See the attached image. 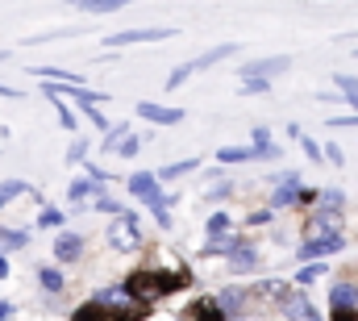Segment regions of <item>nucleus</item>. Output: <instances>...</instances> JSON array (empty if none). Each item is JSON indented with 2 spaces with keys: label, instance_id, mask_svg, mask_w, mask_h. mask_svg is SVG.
Segmentation results:
<instances>
[{
  "label": "nucleus",
  "instance_id": "obj_14",
  "mask_svg": "<svg viewBox=\"0 0 358 321\" xmlns=\"http://www.w3.org/2000/svg\"><path fill=\"white\" fill-rule=\"evenodd\" d=\"M342 230V209H317L308 221H304V238H313V234H338Z\"/></svg>",
  "mask_w": 358,
  "mask_h": 321
},
{
  "label": "nucleus",
  "instance_id": "obj_23",
  "mask_svg": "<svg viewBox=\"0 0 358 321\" xmlns=\"http://www.w3.org/2000/svg\"><path fill=\"white\" fill-rule=\"evenodd\" d=\"M287 138H292V142H296V146H300V151H304V155H308L313 163H321V159H325V155H321V146H317V142H313V138H308V134H304V130H300L296 121L287 125Z\"/></svg>",
  "mask_w": 358,
  "mask_h": 321
},
{
  "label": "nucleus",
  "instance_id": "obj_49",
  "mask_svg": "<svg viewBox=\"0 0 358 321\" xmlns=\"http://www.w3.org/2000/svg\"><path fill=\"white\" fill-rule=\"evenodd\" d=\"M4 59H8V50H0V63H4Z\"/></svg>",
  "mask_w": 358,
  "mask_h": 321
},
{
  "label": "nucleus",
  "instance_id": "obj_46",
  "mask_svg": "<svg viewBox=\"0 0 358 321\" xmlns=\"http://www.w3.org/2000/svg\"><path fill=\"white\" fill-rule=\"evenodd\" d=\"M271 213H275V209H259V213L250 217V226H267V221H271Z\"/></svg>",
  "mask_w": 358,
  "mask_h": 321
},
{
  "label": "nucleus",
  "instance_id": "obj_47",
  "mask_svg": "<svg viewBox=\"0 0 358 321\" xmlns=\"http://www.w3.org/2000/svg\"><path fill=\"white\" fill-rule=\"evenodd\" d=\"M13 317V305H8V301H0V321H8Z\"/></svg>",
  "mask_w": 358,
  "mask_h": 321
},
{
  "label": "nucleus",
  "instance_id": "obj_22",
  "mask_svg": "<svg viewBox=\"0 0 358 321\" xmlns=\"http://www.w3.org/2000/svg\"><path fill=\"white\" fill-rule=\"evenodd\" d=\"M17 196H38L25 179H0V209H8Z\"/></svg>",
  "mask_w": 358,
  "mask_h": 321
},
{
  "label": "nucleus",
  "instance_id": "obj_45",
  "mask_svg": "<svg viewBox=\"0 0 358 321\" xmlns=\"http://www.w3.org/2000/svg\"><path fill=\"white\" fill-rule=\"evenodd\" d=\"M0 96H4V100H21L25 92H21V88H8V83H0Z\"/></svg>",
  "mask_w": 358,
  "mask_h": 321
},
{
  "label": "nucleus",
  "instance_id": "obj_42",
  "mask_svg": "<svg viewBox=\"0 0 358 321\" xmlns=\"http://www.w3.org/2000/svg\"><path fill=\"white\" fill-rule=\"evenodd\" d=\"M279 159H283V151H279L275 142H271V146H259V163H279Z\"/></svg>",
  "mask_w": 358,
  "mask_h": 321
},
{
  "label": "nucleus",
  "instance_id": "obj_40",
  "mask_svg": "<svg viewBox=\"0 0 358 321\" xmlns=\"http://www.w3.org/2000/svg\"><path fill=\"white\" fill-rule=\"evenodd\" d=\"M317 200H321V192H313V188H304V184H300V192H296V205H300V209H308V205H317Z\"/></svg>",
  "mask_w": 358,
  "mask_h": 321
},
{
  "label": "nucleus",
  "instance_id": "obj_5",
  "mask_svg": "<svg viewBox=\"0 0 358 321\" xmlns=\"http://www.w3.org/2000/svg\"><path fill=\"white\" fill-rule=\"evenodd\" d=\"M179 29H167V25H142V29H117L104 38L108 50H125V46H142V42H167L176 38Z\"/></svg>",
  "mask_w": 358,
  "mask_h": 321
},
{
  "label": "nucleus",
  "instance_id": "obj_25",
  "mask_svg": "<svg viewBox=\"0 0 358 321\" xmlns=\"http://www.w3.org/2000/svg\"><path fill=\"white\" fill-rule=\"evenodd\" d=\"M217 163H259V146H221Z\"/></svg>",
  "mask_w": 358,
  "mask_h": 321
},
{
  "label": "nucleus",
  "instance_id": "obj_32",
  "mask_svg": "<svg viewBox=\"0 0 358 321\" xmlns=\"http://www.w3.org/2000/svg\"><path fill=\"white\" fill-rule=\"evenodd\" d=\"M271 83L275 80H242L238 92H242V96H271Z\"/></svg>",
  "mask_w": 358,
  "mask_h": 321
},
{
  "label": "nucleus",
  "instance_id": "obj_43",
  "mask_svg": "<svg viewBox=\"0 0 358 321\" xmlns=\"http://www.w3.org/2000/svg\"><path fill=\"white\" fill-rule=\"evenodd\" d=\"M329 321H358V309H329Z\"/></svg>",
  "mask_w": 358,
  "mask_h": 321
},
{
  "label": "nucleus",
  "instance_id": "obj_10",
  "mask_svg": "<svg viewBox=\"0 0 358 321\" xmlns=\"http://www.w3.org/2000/svg\"><path fill=\"white\" fill-rule=\"evenodd\" d=\"M138 117L150 121V125H179L187 113L176 109V104H155V100H138Z\"/></svg>",
  "mask_w": 358,
  "mask_h": 321
},
{
  "label": "nucleus",
  "instance_id": "obj_41",
  "mask_svg": "<svg viewBox=\"0 0 358 321\" xmlns=\"http://www.w3.org/2000/svg\"><path fill=\"white\" fill-rule=\"evenodd\" d=\"M250 146H271V130L267 125H255V130H250Z\"/></svg>",
  "mask_w": 358,
  "mask_h": 321
},
{
  "label": "nucleus",
  "instance_id": "obj_44",
  "mask_svg": "<svg viewBox=\"0 0 358 321\" xmlns=\"http://www.w3.org/2000/svg\"><path fill=\"white\" fill-rule=\"evenodd\" d=\"M88 175L96 179V184H108V171H104V167H96V163H88Z\"/></svg>",
  "mask_w": 358,
  "mask_h": 321
},
{
  "label": "nucleus",
  "instance_id": "obj_27",
  "mask_svg": "<svg viewBox=\"0 0 358 321\" xmlns=\"http://www.w3.org/2000/svg\"><path fill=\"white\" fill-rule=\"evenodd\" d=\"M46 100L55 104V113H59L63 130H67V134H80V117H76V109H67V100H59V96H46Z\"/></svg>",
  "mask_w": 358,
  "mask_h": 321
},
{
  "label": "nucleus",
  "instance_id": "obj_8",
  "mask_svg": "<svg viewBox=\"0 0 358 321\" xmlns=\"http://www.w3.org/2000/svg\"><path fill=\"white\" fill-rule=\"evenodd\" d=\"M221 259H225V267H229V271H238V275H246V271H255V267H259L255 246H250V242H242V238H229V242H225Z\"/></svg>",
  "mask_w": 358,
  "mask_h": 321
},
{
  "label": "nucleus",
  "instance_id": "obj_33",
  "mask_svg": "<svg viewBox=\"0 0 358 321\" xmlns=\"http://www.w3.org/2000/svg\"><path fill=\"white\" fill-rule=\"evenodd\" d=\"M138 146H142V134H125V138L117 142V151H113V155H121V159H134V155H138Z\"/></svg>",
  "mask_w": 358,
  "mask_h": 321
},
{
  "label": "nucleus",
  "instance_id": "obj_17",
  "mask_svg": "<svg viewBox=\"0 0 358 321\" xmlns=\"http://www.w3.org/2000/svg\"><path fill=\"white\" fill-rule=\"evenodd\" d=\"M179 321H229V317L217 309V301H213V296H196V301L183 309V317H179Z\"/></svg>",
  "mask_w": 358,
  "mask_h": 321
},
{
  "label": "nucleus",
  "instance_id": "obj_18",
  "mask_svg": "<svg viewBox=\"0 0 358 321\" xmlns=\"http://www.w3.org/2000/svg\"><path fill=\"white\" fill-rule=\"evenodd\" d=\"M155 188H159V175H155V171H134V175H125V192L138 196V200H146Z\"/></svg>",
  "mask_w": 358,
  "mask_h": 321
},
{
  "label": "nucleus",
  "instance_id": "obj_35",
  "mask_svg": "<svg viewBox=\"0 0 358 321\" xmlns=\"http://www.w3.org/2000/svg\"><path fill=\"white\" fill-rule=\"evenodd\" d=\"M80 113L88 117V121H92V125H96V130H108V125H113V121H108V117L100 113V104H80Z\"/></svg>",
  "mask_w": 358,
  "mask_h": 321
},
{
  "label": "nucleus",
  "instance_id": "obj_3",
  "mask_svg": "<svg viewBox=\"0 0 358 321\" xmlns=\"http://www.w3.org/2000/svg\"><path fill=\"white\" fill-rule=\"evenodd\" d=\"M234 55H238V42H217V46H208L204 55H196V59H187V63L171 67V76H167V92L183 88L192 76H204L208 67H217V63H225V59H234Z\"/></svg>",
  "mask_w": 358,
  "mask_h": 321
},
{
  "label": "nucleus",
  "instance_id": "obj_37",
  "mask_svg": "<svg viewBox=\"0 0 358 321\" xmlns=\"http://www.w3.org/2000/svg\"><path fill=\"white\" fill-rule=\"evenodd\" d=\"M84 159H88V138H76L67 146V163H84Z\"/></svg>",
  "mask_w": 358,
  "mask_h": 321
},
{
  "label": "nucleus",
  "instance_id": "obj_21",
  "mask_svg": "<svg viewBox=\"0 0 358 321\" xmlns=\"http://www.w3.org/2000/svg\"><path fill=\"white\" fill-rule=\"evenodd\" d=\"M329 309H358V288L355 284H334V288H329Z\"/></svg>",
  "mask_w": 358,
  "mask_h": 321
},
{
  "label": "nucleus",
  "instance_id": "obj_26",
  "mask_svg": "<svg viewBox=\"0 0 358 321\" xmlns=\"http://www.w3.org/2000/svg\"><path fill=\"white\" fill-rule=\"evenodd\" d=\"M329 83H334V88L342 92V100H346V104H350V109L358 113V80H355V76H346V71H338V76H334Z\"/></svg>",
  "mask_w": 358,
  "mask_h": 321
},
{
  "label": "nucleus",
  "instance_id": "obj_36",
  "mask_svg": "<svg viewBox=\"0 0 358 321\" xmlns=\"http://www.w3.org/2000/svg\"><path fill=\"white\" fill-rule=\"evenodd\" d=\"M321 205H325V209H346V192H342V188H325V192H321Z\"/></svg>",
  "mask_w": 358,
  "mask_h": 321
},
{
  "label": "nucleus",
  "instance_id": "obj_38",
  "mask_svg": "<svg viewBox=\"0 0 358 321\" xmlns=\"http://www.w3.org/2000/svg\"><path fill=\"white\" fill-rule=\"evenodd\" d=\"M321 155H325L329 167H346V155H342V146H338V142H325V151H321Z\"/></svg>",
  "mask_w": 358,
  "mask_h": 321
},
{
  "label": "nucleus",
  "instance_id": "obj_1",
  "mask_svg": "<svg viewBox=\"0 0 358 321\" xmlns=\"http://www.w3.org/2000/svg\"><path fill=\"white\" fill-rule=\"evenodd\" d=\"M192 284V275L187 271H176V267H138V271H129L125 275V284H121V292L129 296V301H138V305H159V301H167V296H176Z\"/></svg>",
  "mask_w": 358,
  "mask_h": 321
},
{
  "label": "nucleus",
  "instance_id": "obj_39",
  "mask_svg": "<svg viewBox=\"0 0 358 321\" xmlns=\"http://www.w3.org/2000/svg\"><path fill=\"white\" fill-rule=\"evenodd\" d=\"M329 130H358V113H346V117H329Z\"/></svg>",
  "mask_w": 358,
  "mask_h": 321
},
{
  "label": "nucleus",
  "instance_id": "obj_28",
  "mask_svg": "<svg viewBox=\"0 0 358 321\" xmlns=\"http://www.w3.org/2000/svg\"><path fill=\"white\" fill-rule=\"evenodd\" d=\"M63 226H67V213H63V209L42 205V213H38V230H63Z\"/></svg>",
  "mask_w": 358,
  "mask_h": 321
},
{
  "label": "nucleus",
  "instance_id": "obj_51",
  "mask_svg": "<svg viewBox=\"0 0 358 321\" xmlns=\"http://www.w3.org/2000/svg\"><path fill=\"white\" fill-rule=\"evenodd\" d=\"M355 55H358V50H355Z\"/></svg>",
  "mask_w": 358,
  "mask_h": 321
},
{
  "label": "nucleus",
  "instance_id": "obj_2",
  "mask_svg": "<svg viewBox=\"0 0 358 321\" xmlns=\"http://www.w3.org/2000/svg\"><path fill=\"white\" fill-rule=\"evenodd\" d=\"M150 317V305H138L129 301L121 288H100L88 305H80L71 321H146Z\"/></svg>",
  "mask_w": 358,
  "mask_h": 321
},
{
  "label": "nucleus",
  "instance_id": "obj_4",
  "mask_svg": "<svg viewBox=\"0 0 358 321\" xmlns=\"http://www.w3.org/2000/svg\"><path fill=\"white\" fill-rule=\"evenodd\" d=\"M108 246L113 250H138L142 246V217L134 209H121L108 226Z\"/></svg>",
  "mask_w": 358,
  "mask_h": 321
},
{
  "label": "nucleus",
  "instance_id": "obj_20",
  "mask_svg": "<svg viewBox=\"0 0 358 321\" xmlns=\"http://www.w3.org/2000/svg\"><path fill=\"white\" fill-rule=\"evenodd\" d=\"M96 188H104V184H96L92 175H80V179H71V188H67V200H71V205L80 209V205H84L88 196H96Z\"/></svg>",
  "mask_w": 358,
  "mask_h": 321
},
{
  "label": "nucleus",
  "instance_id": "obj_24",
  "mask_svg": "<svg viewBox=\"0 0 358 321\" xmlns=\"http://www.w3.org/2000/svg\"><path fill=\"white\" fill-rule=\"evenodd\" d=\"M200 167V159H179V163H167L163 171H155L159 175V184H171V179H183V175H192Z\"/></svg>",
  "mask_w": 358,
  "mask_h": 321
},
{
  "label": "nucleus",
  "instance_id": "obj_12",
  "mask_svg": "<svg viewBox=\"0 0 358 321\" xmlns=\"http://www.w3.org/2000/svg\"><path fill=\"white\" fill-rule=\"evenodd\" d=\"M279 305H283V317L287 321H321V313L313 309V301H308L304 292H287V288H283Z\"/></svg>",
  "mask_w": 358,
  "mask_h": 321
},
{
  "label": "nucleus",
  "instance_id": "obj_7",
  "mask_svg": "<svg viewBox=\"0 0 358 321\" xmlns=\"http://www.w3.org/2000/svg\"><path fill=\"white\" fill-rule=\"evenodd\" d=\"M292 67L287 55H271V59H255V63H238V80H275Z\"/></svg>",
  "mask_w": 358,
  "mask_h": 321
},
{
  "label": "nucleus",
  "instance_id": "obj_13",
  "mask_svg": "<svg viewBox=\"0 0 358 321\" xmlns=\"http://www.w3.org/2000/svg\"><path fill=\"white\" fill-rule=\"evenodd\" d=\"M80 254H84V234H76V230H59L55 234V263H80Z\"/></svg>",
  "mask_w": 358,
  "mask_h": 321
},
{
  "label": "nucleus",
  "instance_id": "obj_19",
  "mask_svg": "<svg viewBox=\"0 0 358 321\" xmlns=\"http://www.w3.org/2000/svg\"><path fill=\"white\" fill-rule=\"evenodd\" d=\"M38 284H42V292H50V296H59L63 288H67V275L55 267V263H42L38 267Z\"/></svg>",
  "mask_w": 358,
  "mask_h": 321
},
{
  "label": "nucleus",
  "instance_id": "obj_15",
  "mask_svg": "<svg viewBox=\"0 0 358 321\" xmlns=\"http://www.w3.org/2000/svg\"><path fill=\"white\" fill-rule=\"evenodd\" d=\"M176 200H179V196L163 192V184H159V188H155V192H150V196H146L142 205H146V209L155 213V221H159L163 230H171V205H176Z\"/></svg>",
  "mask_w": 358,
  "mask_h": 321
},
{
  "label": "nucleus",
  "instance_id": "obj_11",
  "mask_svg": "<svg viewBox=\"0 0 358 321\" xmlns=\"http://www.w3.org/2000/svg\"><path fill=\"white\" fill-rule=\"evenodd\" d=\"M296 192H300V171L275 175V192H271L267 209H287V205H296Z\"/></svg>",
  "mask_w": 358,
  "mask_h": 321
},
{
  "label": "nucleus",
  "instance_id": "obj_30",
  "mask_svg": "<svg viewBox=\"0 0 358 321\" xmlns=\"http://www.w3.org/2000/svg\"><path fill=\"white\" fill-rule=\"evenodd\" d=\"M96 209H100V213H108V217H117L125 205H121L117 196H108V184H104V188H96Z\"/></svg>",
  "mask_w": 358,
  "mask_h": 321
},
{
  "label": "nucleus",
  "instance_id": "obj_31",
  "mask_svg": "<svg viewBox=\"0 0 358 321\" xmlns=\"http://www.w3.org/2000/svg\"><path fill=\"white\" fill-rule=\"evenodd\" d=\"M325 271H329V263H317V259H313L308 267H300V271H296V284H317Z\"/></svg>",
  "mask_w": 358,
  "mask_h": 321
},
{
  "label": "nucleus",
  "instance_id": "obj_6",
  "mask_svg": "<svg viewBox=\"0 0 358 321\" xmlns=\"http://www.w3.org/2000/svg\"><path fill=\"white\" fill-rule=\"evenodd\" d=\"M346 246V234L338 230V234H313V238H304L296 246V259L300 263H313V259H329V254H338Z\"/></svg>",
  "mask_w": 358,
  "mask_h": 321
},
{
  "label": "nucleus",
  "instance_id": "obj_9",
  "mask_svg": "<svg viewBox=\"0 0 358 321\" xmlns=\"http://www.w3.org/2000/svg\"><path fill=\"white\" fill-rule=\"evenodd\" d=\"M204 230H208V246H204V254H221V250H225V242L234 238V234H229V230H234V217H229L225 209H217V213L208 217V226H204Z\"/></svg>",
  "mask_w": 358,
  "mask_h": 321
},
{
  "label": "nucleus",
  "instance_id": "obj_50",
  "mask_svg": "<svg viewBox=\"0 0 358 321\" xmlns=\"http://www.w3.org/2000/svg\"><path fill=\"white\" fill-rule=\"evenodd\" d=\"M67 4H76V0H67Z\"/></svg>",
  "mask_w": 358,
  "mask_h": 321
},
{
  "label": "nucleus",
  "instance_id": "obj_48",
  "mask_svg": "<svg viewBox=\"0 0 358 321\" xmlns=\"http://www.w3.org/2000/svg\"><path fill=\"white\" fill-rule=\"evenodd\" d=\"M4 275H8V254L0 250V280H4Z\"/></svg>",
  "mask_w": 358,
  "mask_h": 321
},
{
  "label": "nucleus",
  "instance_id": "obj_16",
  "mask_svg": "<svg viewBox=\"0 0 358 321\" xmlns=\"http://www.w3.org/2000/svg\"><path fill=\"white\" fill-rule=\"evenodd\" d=\"M246 296H250V292H242V288H221L213 301H217V309H221V313H225L229 321H238L242 313H246V305H250Z\"/></svg>",
  "mask_w": 358,
  "mask_h": 321
},
{
  "label": "nucleus",
  "instance_id": "obj_34",
  "mask_svg": "<svg viewBox=\"0 0 358 321\" xmlns=\"http://www.w3.org/2000/svg\"><path fill=\"white\" fill-rule=\"evenodd\" d=\"M229 196H234V184H225V179H217V184L208 188V196H204V200H208V205H225Z\"/></svg>",
  "mask_w": 358,
  "mask_h": 321
},
{
  "label": "nucleus",
  "instance_id": "obj_29",
  "mask_svg": "<svg viewBox=\"0 0 358 321\" xmlns=\"http://www.w3.org/2000/svg\"><path fill=\"white\" fill-rule=\"evenodd\" d=\"M25 246H29V234H25V230H4V226H0V250H4V254H8V250H25Z\"/></svg>",
  "mask_w": 358,
  "mask_h": 321
}]
</instances>
